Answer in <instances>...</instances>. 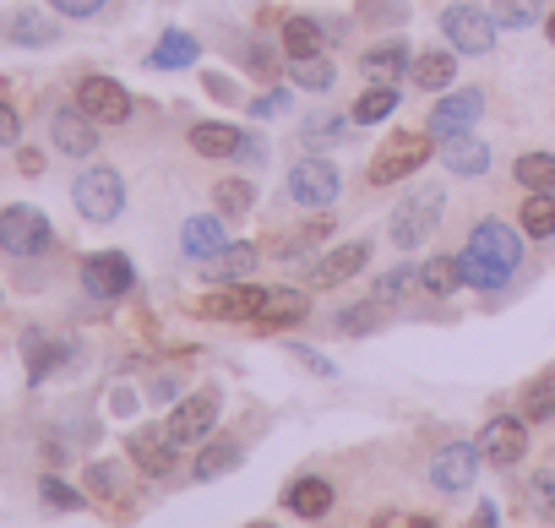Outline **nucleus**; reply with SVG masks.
Returning <instances> with one entry per match:
<instances>
[{
	"mask_svg": "<svg viewBox=\"0 0 555 528\" xmlns=\"http://www.w3.org/2000/svg\"><path fill=\"white\" fill-rule=\"evenodd\" d=\"M131 284H137V268H131L126 250H93V256H82V289L93 300H120Z\"/></svg>",
	"mask_w": 555,
	"mask_h": 528,
	"instance_id": "nucleus-7",
	"label": "nucleus"
},
{
	"mask_svg": "<svg viewBox=\"0 0 555 528\" xmlns=\"http://www.w3.org/2000/svg\"><path fill=\"white\" fill-rule=\"evenodd\" d=\"M284 506H289L295 517H327V512H333V485L317 479V474H306V479H295V485L284 490Z\"/></svg>",
	"mask_w": 555,
	"mask_h": 528,
	"instance_id": "nucleus-24",
	"label": "nucleus"
},
{
	"mask_svg": "<svg viewBox=\"0 0 555 528\" xmlns=\"http://www.w3.org/2000/svg\"><path fill=\"white\" fill-rule=\"evenodd\" d=\"M468 245H474V250H485V256H495V261H506V268H517V261H522V240H517V229H512V223H501V218L474 223Z\"/></svg>",
	"mask_w": 555,
	"mask_h": 528,
	"instance_id": "nucleus-18",
	"label": "nucleus"
},
{
	"mask_svg": "<svg viewBox=\"0 0 555 528\" xmlns=\"http://www.w3.org/2000/svg\"><path fill=\"white\" fill-rule=\"evenodd\" d=\"M430 164V137L425 131H398L387 137V147L371 158V185H398L409 175H420Z\"/></svg>",
	"mask_w": 555,
	"mask_h": 528,
	"instance_id": "nucleus-3",
	"label": "nucleus"
},
{
	"mask_svg": "<svg viewBox=\"0 0 555 528\" xmlns=\"http://www.w3.org/2000/svg\"><path fill=\"white\" fill-rule=\"evenodd\" d=\"M72 202L88 223H115L126 213V180L115 169H82L72 185Z\"/></svg>",
	"mask_w": 555,
	"mask_h": 528,
	"instance_id": "nucleus-2",
	"label": "nucleus"
},
{
	"mask_svg": "<svg viewBox=\"0 0 555 528\" xmlns=\"http://www.w3.org/2000/svg\"><path fill=\"white\" fill-rule=\"evenodd\" d=\"M398 99H403V93H398L392 82H371V88H365V93L354 99L349 120H354V126H382V120H387V115L398 110Z\"/></svg>",
	"mask_w": 555,
	"mask_h": 528,
	"instance_id": "nucleus-28",
	"label": "nucleus"
},
{
	"mask_svg": "<svg viewBox=\"0 0 555 528\" xmlns=\"http://www.w3.org/2000/svg\"><path fill=\"white\" fill-rule=\"evenodd\" d=\"M88 490L104 495V501H115V495H120V468H115V463H93V468H88Z\"/></svg>",
	"mask_w": 555,
	"mask_h": 528,
	"instance_id": "nucleus-44",
	"label": "nucleus"
},
{
	"mask_svg": "<svg viewBox=\"0 0 555 528\" xmlns=\"http://www.w3.org/2000/svg\"><path fill=\"white\" fill-rule=\"evenodd\" d=\"M485 115V93L479 88H463V93H447L430 104V137H463L474 131Z\"/></svg>",
	"mask_w": 555,
	"mask_h": 528,
	"instance_id": "nucleus-12",
	"label": "nucleus"
},
{
	"mask_svg": "<svg viewBox=\"0 0 555 528\" xmlns=\"http://www.w3.org/2000/svg\"><path fill=\"white\" fill-rule=\"evenodd\" d=\"M240 158H245V164H256V169H261V158H267V147H261V142H256V137H245V147H240Z\"/></svg>",
	"mask_w": 555,
	"mask_h": 528,
	"instance_id": "nucleus-50",
	"label": "nucleus"
},
{
	"mask_svg": "<svg viewBox=\"0 0 555 528\" xmlns=\"http://www.w3.org/2000/svg\"><path fill=\"white\" fill-rule=\"evenodd\" d=\"M344 131H349V120H344V115H311V120L300 126V142H306L311 153H322V147L344 142Z\"/></svg>",
	"mask_w": 555,
	"mask_h": 528,
	"instance_id": "nucleus-38",
	"label": "nucleus"
},
{
	"mask_svg": "<svg viewBox=\"0 0 555 528\" xmlns=\"http://www.w3.org/2000/svg\"><path fill=\"white\" fill-rule=\"evenodd\" d=\"M441 164L457 175V180H479L490 169V142L463 131V137H441Z\"/></svg>",
	"mask_w": 555,
	"mask_h": 528,
	"instance_id": "nucleus-16",
	"label": "nucleus"
},
{
	"mask_svg": "<svg viewBox=\"0 0 555 528\" xmlns=\"http://www.w3.org/2000/svg\"><path fill=\"white\" fill-rule=\"evenodd\" d=\"M387 322V311H382V300L371 295V300H360V306H349L344 317H338V333H349V338H365V333H376Z\"/></svg>",
	"mask_w": 555,
	"mask_h": 528,
	"instance_id": "nucleus-39",
	"label": "nucleus"
},
{
	"mask_svg": "<svg viewBox=\"0 0 555 528\" xmlns=\"http://www.w3.org/2000/svg\"><path fill=\"white\" fill-rule=\"evenodd\" d=\"M250 268H256V245L240 240V245H223L218 256L202 261V279H212V284H240Z\"/></svg>",
	"mask_w": 555,
	"mask_h": 528,
	"instance_id": "nucleus-22",
	"label": "nucleus"
},
{
	"mask_svg": "<svg viewBox=\"0 0 555 528\" xmlns=\"http://www.w3.org/2000/svg\"><path fill=\"white\" fill-rule=\"evenodd\" d=\"M441 207H447V196H441V185H420L414 196H403L398 202V213H392V245L398 250H420L430 234H436V223H441Z\"/></svg>",
	"mask_w": 555,
	"mask_h": 528,
	"instance_id": "nucleus-1",
	"label": "nucleus"
},
{
	"mask_svg": "<svg viewBox=\"0 0 555 528\" xmlns=\"http://www.w3.org/2000/svg\"><path fill=\"white\" fill-rule=\"evenodd\" d=\"M250 66H256V72H272V66H278V61H272V55H267V44H256V50H250Z\"/></svg>",
	"mask_w": 555,
	"mask_h": 528,
	"instance_id": "nucleus-52",
	"label": "nucleus"
},
{
	"mask_svg": "<svg viewBox=\"0 0 555 528\" xmlns=\"http://www.w3.org/2000/svg\"><path fill=\"white\" fill-rule=\"evenodd\" d=\"M457 273H463V284L490 289V295L512 284V268H506V261H495V256H485V250H474V245L457 250Z\"/></svg>",
	"mask_w": 555,
	"mask_h": 528,
	"instance_id": "nucleus-19",
	"label": "nucleus"
},
{
	"mask_svg": "<svg viewBox=\"0 0 555 528\" xmlns=\"http://www.w3.org/2000/svg\"><path fill=\"white\" fill-rule=\"evenodd\" d=\"M218 414H223L218 387H202V392H191V398H180V403H175V414L164 420V436H169L175 447L207 441V436H212V425H218Z\"/></svg>",
	"mask_w": 555,
	"mask_h": 528,
	"instance_id": "nucleus-5",
	"label": "nucleus"
},
{
	"mask_svg": "<svg viewBox=\"0 0 555 528\" xmlns=\"http://www.w3.org/2000/svg\"><path fill=\"white\" fill-rule=\"evenodd\" d=\"M180 245H185V256L207 261V256H218L229 240H223V223H218L212 213H196V218H185V223H180Z\"/></svg>",
	"mask_w": 555,
	"mask_h": 528,
	"instance_id": "nucleus-23",
	"label": "nucleus"
},
{
	"mask_svg": "<svg viewBox=\"0 0 555 528\" xmlns=\"http://www.w3.org/2000/svg\"><path fill=\"white\" fill-rule=\"evenodd\" d=\"M403 528H441L436 517H414V512H403Z\"/></svg>",
	"mask_w": 555,
	"mask_h": 528,
	"instance_id": "nucleus-55",
	"label": "nucleus"
},
{
	"mask_svg": "<svg viewBox=\"0 0 555 528\" xmlns=\"http://www.w3.org/2000/svg\"><path fill=\"white\" fill-rule=\"evenodd\" d=\"M7 39H17L23 50H39V44H55L61 28H55L50 17H39V12H17V17L7 23Z\"/></svg>",
	"mask_w": 555,
	"mask_h": 528,
	"instance_id": "nucleus-31",
	"label": "nucleus"
},
{
	"mask_svg": "<svg viewBox=\"0 0 555 528\" xmlns=\"http://www.w3.org/2000/svg\"><path fill=\"white\" fill-rule=\"evenodd\" d=\"M479 463H485V452H479L474 441H447V447L430 458V485L447 490V495H463V490H474Z\"/></svg>",
	"mask_w": 555,
	"mask_h": 528,
	"instance_id": "nucleus-9",
	"label": "nucleus"
},
{
	"mask_svg": "<svg viewBox=\"0 0 555 528\" xmlns=\"http://www.w3.org/2000/svg\"><path fill=\"white\" fill-rule=\"evenodd\" d=\"M539 17H544V0H495V23H501V28H517V34H522V28H533Z\"/></svg>",
	"mask_w": 555,
	"mask_h": 528,
	"instance_id": "nucleus-41",
	"label": "nucleus"
},
{
	"mask_svg": "<svg viewBox=\"0 0 555 528\" xmlns=\"http://www.w3.org/2000/svg\"><path fill=\"white\" fill-rule=\"evenodd\" d=\"M452 72H457L452 50H425V55H414V66H409V77H414L420 93H447V88H452Z\"/></svg>",
	"mask_w": 555,
	"mask_h": 528,
	"instance_id": "nucleus-26",
	"label": "nucleus"
},
{
	"mask_svg": "<svg viewBox=\"0 0 555 528\" xmlns=\"http://www.w3.org/2000/svg\"><path fill=\"white\" fill-rule=\"evenodd\" d=\"M306 317H311V300L300 289H267L256 327H289V322H306Z\"/></svg>",
	"mask_w": 555,
	"mask_h": 528,
	"instance_id": "nucleus-25",
	"label": "nucleus"
},
{
	"mask_svg": "<svg viewBox=\"0 0 555 528\" xmlns=\"http://www.w3.org/2000/svg\"><path fill=\"white\" fill-rule=\"evenodd\" d=\"M517 223H522V234H533V240H550V234H555V196H544V191H528V202H522Z\"/></svg>",
	"mask_w": 555,
	"mask_h": 528,
	"instance_id": "nucleus-33",
	"label": "nucleus"
},
{
	"mask_svg": "<svg viewBox=\"0 0 555 528\" xmlns=\"http://www.w3.org/2000/svg\"><path fill=\"white\" fill-rule=\"evenodd\" d=\"M338 191H344V175L327 158H317V153L289 169V202H300V207H333Z\"/></svg>",
	"mask_w": 555,
	"mask_h": 528,
	"instance_id": "nucleus-8",
	"label": "nucleus"
},
{
	"mask_svg": "<svg viewBox=\"0 0 555 528\" xmlns=\"http://www.w3.org/2000/svg\"><path fill=\"white\" fill-rule=\"evenodd\" d=\"M544 28H550V39H555V12H550V17H544Z\"/></svg>",
	"mask_w": 555,
	"mask_h": 528,
	"instance_id": "nucleus-56",
	"label": "nucleus"
},
{
	"mask_svg": "<svg viewBox=\"0 0 555 528\" xmlns=\"http://www.w3.org/2000/svg\"><path fill=\"white\" fill-rule=\"evenodd\" d=\"M191 147L202 158H240L245 131L240 126H223V120H202V126H191Z\"/></svg>",
	"mask_w": 555,
	"mask_h": 528,
	"instance_id": "nucleus-21",
	"label": "nucleus"
},
{
	"mask_svg": "<svg viewBox=\"0 0 555 528\" xmlns=\"http://www.w3.org/2000/svg\"><path fill=\"white\" fill-rule=\"evenodd\" d=\"M261 300H267L261 284H223V289H212L196 311L212 317V322H256V317H261Z\"/></svg>",
	"mask_w": 555,
	"mask_h": 528,
	"instance_id": "nucleus-13",
	"label": "nucleus"
},
{
	"mask_svg": "<svg viewBox=\"0 0 555 528\" xmlns=\"http://www.w3.org/2000/svg\"><path fill=\"white\" fill-rule=\"evenodd\" d=\"M517 180H522L528 191L555 196V153H522V158H517Z\"/></svg>",
	"mask_w": 555,
	"mask_h": 528,
	"instance_id": "nucleus-36",
	"label": "nucleus"
},
{
	"mask_svg": "<svg viewBox=\"0 0 555 528\" xmlns=\"http://www.w3.org/2000/svg\"><path fill=\"white\" fill-rule=\"evenodd\" d=\"M409 66H414V61H409V44H403V39L371 44V50L360 55V72H365L371 82H398V77H403Z\"/></svg>",
	"mask_w": 555,
	"mask_h": 528,
	"instance_id": "nucleus-20",
	"label": "nucleus"
},
{
	"mask_svg": "<svg viewBox=\"0 0 555 528\" xmlns=\"http://www.w3.org/2000/svg\"><path fill=\"white\" fill-rule=\"evenodd\" d=\"M533 506H539V517H555V468L533 474Z\"/></svg>",
	"mask_w": 555,
	"mask_h": 528,
	"instance_id": "nucleus-45",
	"label": "nucleus"
},
{
	"mask_svg": "<svg viewBox=\"0 0 555 528\" xmlns=\"http://www.w3.org/2000/svg\"><path fill=\"white\" fill-rule=\"evenodd\" d=\"M371 528H403V512H376V523Z\"/></svg>",
	"mask_w": 555,
	"mask_h": 528,
	"instance_id": "nucleus-54",
	"label": "nucleus"
},
{
	"mask_svg": "<svg viewBox=\"0 0 555 528\" xmlns=\"http://www.w3.org/2000/svg\"><path fill=\"white\" fill-rule=\"evenodd\" d=\"M284 50H289V61L322 55V50H327V28H322L317 17H289V23H284Z\"/></svg>",
	"mask_w": 555,
	"mask_h": 528,
	"instance_id": "nucleus-30",
	"label": "nucleus"
},
{
	"mask_svg": "<svg viewBox=\"0 0 555 528\" xmlns=\"http://www.w3.org/2000/svg\"><path fill=\"white\" fill-rule=\"evenodd\" d=\"M50 7H55L61 17H77V23H88V17H99V12H104V0H50Z\"/></svg>",
	"mask_w": 555,
	"mask_h": 528,
	"instance_id": "nucleus-48",
	"label": "nucleus"
},
{
	"mask_svg": "<svg viewBox=\"0 0 555 528\" xmlns=\"http://www.w3.org/2000/svg\"><path fill=\"white\" fill-rule=\"evenodd\" d=\"M495 28H501V23H495L490 12L463 7V0L441 12V34H447V44H452L457 55H490V50H495Z\"/></svg>",
	"mask_w": 555,
	"mask_h": 528,
	"instance_id": "nucleus-6",
	"label": "nucleus"
},
{
	"mask_svg": "<svg viewBox=\"0 0 555 528\" xmlns=\"http://www.w3.org/2000/svg\"><path fill=\"white\" fill-rule=\"evenodd\" d=\"M55 360H61V344H50L44 333H28V376L44 382L55 371Z\"/></svg>",
	"mask_w": 555,
	"mask_h": 528,
	"instance_id": "nucleus-42",
	"label": "nucleus"
},
{
	"mask_svg": "<svg viewBox=\"0 0 555 528\" xmlns=\"http://www.w3.org/2000/svg\"><path fill=\"white\" fill-rule=\"evenodd\" d=\"M295 355H300V360H306V365H311V371H322V376H333V365H327V360H322V355H317V349H295Z\"/></svg>",
	"mask_w": 555,
	"mask_h": 528,
	"instance_id": "nucleus-51",
	"label": "nucleus"
},
{
	"mask_svg": "<svg viewBox=\"0 0 555 528\" xmlns=\"http://www.w3.org/2000/svg\"><path fill=\"white\" fill-rule=\"evenodd\" d=\"M17 142H23V115L0 99V147H17Z\"/></svg>",
	"mask_w": 555,
	"mask_h": 528,
	"instance_id": "nucleus-47",
	"label": "nucleus"
},
{
	"mask_svg": "<svg viewBox=\"0 0 555 528\" xmlns=\"http://www.w3.org/2000/svg\"><path fill=\"white\" fill-rule=\"evenodd\" d=\"M39 495H44L50 506H61V512H77V506H82V490H72V485H66V479H55V474H44V479H39Z\"/></svg>",
	"mask_w": 555,
	"mask_h": 528,
	"instance_id": "nucleus-43",
	"label": "nucleus"
},
{
	"mask_svg": "<svg viewBox=\"0 0 555 528\" xmlns=\"http://www.w3.org/2000/svg\"><path fill=\"white\" fill-rule=\"evenodd\" d=\"M240 463V441H207L202 452H196V479H218V474H229Z\"/></svg>",
	"mask_w": 555,
	"mask_h": 528,
	"instance_id": "nucleus-35",
	"label": "nucleus"
},
{
	"mask_svg": "<svg viewBox=\"0 0 555 528\" xmlns=\"http://www.w3.org/2000/svg\"><path fill=\"white\" fill-rule=\"evenodd\" d=\"M457 284H463V273H457V256H430L425 268H420V289H425V295H436V300H447Z\"/></svg>",
	"mask_w": 555,
	"mask_h": 528,
	"instance_id": "nucleus-32",
	"label": "nucleus"
},
{
	"mask_svg": "<svg viewBox=\"0 0 555 528\" xmlns=\"http://www.w3.org/2000/svg\"><path fill=\"white\" fill-rule=\"evenodd\" d=\"M50 240H55V229L39 207H28V202L0 207V250L7 256H39V250H50Z\"/></svg>",
	"mask_w": 555,
	"mask_h": 528,
	"instance_id": "nucleus-4",
	"label": "nucleus"
},
{
	"mask_svg": "<svg viewBox=\"0 0 555 528\" xmlns=\"http://www.w3.org/2000/svg\"><path fill=\"white\" fill-rule=\"evenodd\" d=\"M420 289V261H403V268H387L382 279H376V300L382 306H392V300H403V295H414Z\"/></svg>",
	"mask_w": 555,
	"mask_h": 528,
	"instance_id": "nucleus-37",
	"label": "nucleus"
},
{
	"mask_svg": "<svg viewBox=\"0 0 555 528\" xmlns=\"http://www.w3.org/2000/svg\"><path fill=\"white\" fill-rule=\"evenodd\" d=\"M212 207H218V218H245V213L256 207V180H250V175L218 180V185H212Z\"/></svg>",
	"mask_w": 555,
	"mask_h": 528,
	"instance_id": "nucleus-29",
	"label": "nucleus"
},
{
	"mask_svg": "<svg viewBox=\"0 0 555 528\" xmlns=\"http://www.w3.org/2000/svg\"><path fill=\"white\" fill-rule=\"evenodd\" d=\"M522 420H528V425L555 420V376H539V382L528 387V398H522Z\"/></svg>",
	"mask_w": 555,
	"mask_h": 528,
	"instance_id": "nucleus-40",
	"label": "nucleus"
},
{
	"mask_svg": "<svg viewBox=\"0 0 555 528\" xmlns=\"http://www.w3.org/2000/svg\"><path fill=\"white\" fill-rule=\"evenodd\" d=\"M196 55H202V44H196L191 34L169 28V34L158 39V50L147 55V66H153V72H185V66H196Z\"/></svg>",
	"mask_w": 555,
	"mask_h": 528,
	"instance_id": "nucleus-27",
	"label": "nucleus"
},
{
	"mask_svg": "<svg viewBox=\"0 0 555 528\" xmlns=\"http://www.w3.org/2000/svg\"><path fill=\"white\" fill-rule=\"evenodd\" d=\"M50 137H55V147H61L66 158H88V153L99 147V120L82 115V110H55Z\"/></svg>",
	"mask_w": 555,
	"mask_h": 528,
	"instance_id": "nucleus-15",
	"label": "nucleus"
},
{
	"mask_svg": "<svg viewBox=\"0 0 555 528\" xmlns=\"http://www.w3.org/2000/svg\"><path fill=\"white\" fill-rule=\"evenodd\" d=\"M289 104H295V99L278 88V93H267V99H250V115H256V120H272V115H289Z\"/></svg>",
	"mask_w": 555,
	"mask_h": 528,
	"instance_id": "nucleus-46",
	"label": "nucleus"
},
{
	"mask_svg": "<svg viewBox=\"0 0 555 528\" xmlns=\"http://www.w3.org/2000/svg\"><path fill=\"white\" fill-rule=\"evenodd\" d=\"M126 452H131V463H137V468H142L147 479H164V474H175V441L164 436V425L131 430Z\"/></svg>",
	"mask_w": 555,
	"mask_h": 528,
	"instance_id": "nucleus-14",
	"label": "nucleus"
},
{
	"mask_svg": "<svg viewBox=\"0 0 555 528\" xmlns=\"http://www.w3.org/2000/svg\"><path fill=\"white\" fill-rule=\"evenodd\" d=\"M474 528H495V506H490V501H479V512H474Z\"/></svg>",
	"mask_w": 555,
	"mask_h": 528,
	"instance_id": "nucleus-53",
	"label": "nucleus"
},
{
	"mask_svg": "<svg viewBox=\"0 0 555 528\" xmlns=\"http://www.w3.org/2000/svg\"><path fill=\"white\" fill-rule=\"evenodd\" d=\"M77 110L93 115L99 126H120V120H131V93H126L115 77H82V88H77Z\"/></svg>",
	"mask_w": 555,
	"mask_h": 528,
	"instance_id": "nucleus-11",
	"label": "nucleus"
},
{
	"mask_svg": "<svg viewBox=\"0 0 555 528\" xmlns=\"http://www.w3.org/2000/svg\"><path fill=\"white\" fill-rule=\"evenodd\" d=\"M289 77H295V88H306V93H327L338 72H333L327 55H306V61H289Z\"/></svg>",
	"mask_w": 555,
	"mask_h": 528,
	"instance_id": "nucleus-34",
	"label": "nucleus"
},
{
	"mask_svg": "<svg viewBox=\"0 0 555 528\" xmlns=\"http://www.w3.org/2000/svg\"><path fill=\"white\" fill-rule=\"evenodd\" d=\"M207 93H212V99H223V104H229V99H240V93H234V82H229V77H218V72H207Z\"/></svg>",
	"mask_w": 555,
	"mask_h": 528,
	"instance_id": "nucleus-49",
	"label": "nucleus"
},
{
	"mask_svg": "<svg viewBox=\"0 0 555 528\" xmlns=\"http://www.w3.org/2000/svg\"><path fill=\"white\" fill-rule=\"evenodd\" d=\"M371 261V245L365 240H349V245H338V250H327L317 268H311V289H333V284H344V279H354L360 268Z\"/></svg>",
	"mask_w": 555,
	"mask_h": 528,
	"instance_id": "nucleus-17",
	"label": "nucleus"
},
{
	"mask_svg": "<svg viewBox=\"0 0 555 528\" xmlns=\"http://www.w3.org/2000/svg\"><path fill=\"white\" fill-rule=\"evenodd\" d=\"M479 452H485V463H495V468H517V463L528 458V420H522V414H495V420L479 430Z\"/></svg>",
	"mask_w": 555,
	"mask_h": 528,
	"instance_id": "nucleus-10",
	"label": "nucleus"
}]
</instances>
